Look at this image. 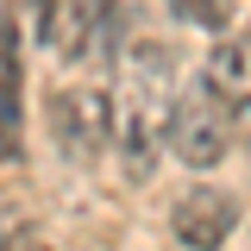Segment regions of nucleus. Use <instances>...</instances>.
<instances>
[{
  "mask_svg": "<svg viewBox=\"0 0 251 251\" xmlns=\"http://www.w3.org/2000/svg\"><path fill=\"white\" fill-rule=\"evenodd\" d=\"M170 107H176V57L163 44L126 50V88L113 100V145L126 182H151L157 157L170 151Z\"/></svg>",
  "mask_w": 251,
  "mask_h": 251,
  "instance_id": "f257e3e1",
  "label": "nucleus"
},
{
  "mask_svg": "<svg viewBox=\"0 0 251 251\" xmlns=\"http://www.w3.org/2000/svg\"><path fill=\"white\" fill-rule=\"evenodd\" d=\"M44 120L63 157H100L113 138V94L100 82H57L44 100Z\"/></svg>",
  "mask_w": 251,
  "mask_h": 251,
  "instance_id": "f03ea898",
  "label": "nucleus"
},
{
  "mask_svg": "<svg viewBox=\"0 0 251 251\" xmlns=\"http://www.w3.org/2000/svg\"><path fill=\"white\" fill-rule=\"evenodd\" d=\"M232 138H239L232 132V107L207 82H195L188 94H176V107H170V151L182 157L188 170H214Z\"/></svg>",
  "mask_w": 251,
  "mask_h": 251,
  "instance_id": "7ed1b4c3",
  "label": "nucleus"
},
{
  "mask_svg": "<svg viewBox=\"0 0 251 251\" xmlns=\"http://www.w3.org/2000/svg\"><path fill=\"white\" fill-rule=\"evenodd\" d=\"M170 232H176V245H188V251H220L239 232V201H232L226 188L201 182V188H188L182 201L170 207Z\"/></svg>",
  "mask_w": 251,
  "mask_h": 251,
  "instance_id": "20e7f679",
  "label": "nucleus"
},
{
  "mask_svg": "<svg viewBox=\"0 0 251 251\" xmlns=\"http://www.w3.org/2000/svg\"><path fill=\"white\" fill-rule=\"evenodd\" d=\"M138 19V0H75V38L69 57L75 63H113L126 50V25Z\"/></svg>",
  "mask_w": 251,
  "mask_h": 251,
  "instance_id": "39448f33",
  "label": "nucleus"
},
{
  "mask_svg": "<svg viewBox=\"0 0 251 251\" xmlns=\"http://www.w3.org/2000/svg\"><path fill=\"white\" fill-rule=\"evenodd\" d=\"M201 82L226 100V107H239L251 94V31H226L214 50H207V63H201Z\"/></svg>",
  "mask_w": 251,
  "mask_h": 251,
  "instance_id": "423d86ee",
  "label": "nucleus"
},
{
  "mask_svg": "<svg viewBox=\"0 0 251 251\" xmlns=\"http://www.w3.org/2000/svg\"><path fill=\"white\" fill-rule=\"evenodd\" d=\"M25 100H19V31L13 19H0V157H19L25 145Z\"/></svg>",
  "mask_w": 251,
  "mask_h": 251,
  "instance_id": "0eeeda50",
  "label": "nucleus"
},
{
  "mask_svg": "<svg viewBox=\"0 0 251 251\" xmlns=\"http://www.w3.org/2000/svg\"><path fill=\"white\" fill-rule=\"evenodd\" d=\"M170 13H176V25L214 31V38H226V31L239 25V19H232V0H170Z\"/></svg>",
  "mask_w": 251,
  "mask_h": 251,
  "instance_id": "6e6552de",
  "label": "nucleus"
},
{
  "mask_svg": "<svg viewBox=\"0 0 251 251\" xmlns=\"http://www.w3.org/2000/svg\"><path fill=\"white\" fill-rule=\"evenodd\" d=\"M31 31L44 44H57V0H31Z\"/></svg>",
  "mask_w": 251,
  "mask_h": 251,
  "instance_id": "1a4fd4ad",
  "label": "nucleus"
},
{
  "mask_svg": "<svg viewBox=\"0 0 251 251\" xmlns=\"http://www.w3.org/2000/svg\"><path fill=\"white\" fill-rule=\"evenodd\" d=\"M232 132H239V138H245V145H251V94H245V100H239V107H232Z\"/></svg>",
  "mask_w": 251,
  "mask_h": 251,
  "instance_id": "9d476101",
  "label": "nucleus"
}]
</instances>
